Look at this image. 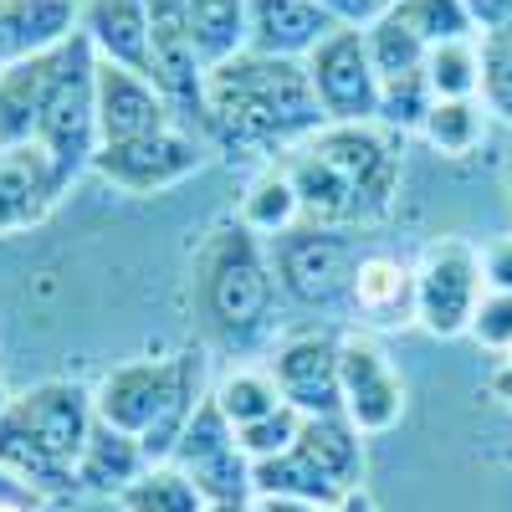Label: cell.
I'll return each mask as SVG.
<instances>
[{
  "mask_svg": "<svg viewBox=\"0 0 512 512\" xmlns=\"http://www.w3.org/2000/svg\"><path fill=\"white\" fill-rule=\"evenodd\" d=\"M185 26L205 72L246 52V0H185Z\"/></svg>",
  "mask_w": 512,
  "mask_h": 512,
  "instance_id": "603a6c76",
  "label": "cell"
},
{
  "mask_svg": "<svg viewBox=\"0 0 512 512\" xmlns=\"http://www.w3.org/2000/svg\"><path fill=\"white\" fill-rule=\"evenodd\" d=\"M77 31L88 36L98 62H118L134 72H154V31H149V0H82Z\"/></svg>",
  "mask_w": 512,
  "mask_h": 512,
  "instance_id": "e0dca14e",
  "label": "cell"
},
{
  "mask_svg": "<svg viewBox=\"0 0 512 512\" xmlns=\"http://www.w3.org/2000/svg\"><path fill=\"white\" fill-rule=\"evenodd\" d=\"M205 395V354L180 349L169 359H134L108 369L93 390V410L103 425L139 436L149 461H169Z\"/></svg>",
  "mask_w": 512,
  "mask_h": 512,
  "instance_id": "7a4b0ae2",
  "label": "cell"
},
{
  "mask_svg": "<svg viewBox=\"0 0 512 512\" xmlns=\"http://www.w3.org/2000/svg\"><path fill=\"white\" fill-rule=\"evenodd\" d=\"M0 466H6L11 477H21L31 492H41V497H67V492L77 487V472H72V466L57 461L11 410L0 415Z\"/></svg>",
  "mask_w": 512,
  "mask_h": 512,
  "instance_id": "7402d4cb",
  "label": "cell"
},
{
  "mask_svg": "<svg viewBox=\"0 0 512 512\" xmlns=\"http://www.w3.org/2000/svg\"><path fill=\"white\" fill-rule=\"evenodd\" d=\"M487 297L482 246L466 236H436L415 262V323L431 338H461Z\"/></svg>",
  "mask_w": 512,
  "mask_h": 512,
  "instance_id": "5b68a950",
  "label": "cell"
},
{
  "mask_svg": "<svg viewBox=\"0 0 512 512\" xmlns=\"http://www.w3.org/2000/svg\"><path fill=\"white\" fill-rule=\"evenodd\" d=\"M41 502H47V497L31 492L21 477H11L6 466H0V507H26V512H41Z\"/></svg>",
  "mask_w": 512,
  "mask_h": 512,
  "instance_id": "60d3db41",
  "label": "cell"
},
{
  "mask_svg": "<svg viewBox=\"0 0 512 512\" xmlns=\"http://www.w3.org/2000/svg\"><path fill=\"white\" fill-rule=\"evenodd\" d=\"M328 123H379V72L369 62L364 26H338L303 62Z\"/></svg>",
  "mask_w": 512,
  "mask_h": 512,
  "instance_id": "52a82bcc",
  "label": "cell"
},
{
  "mask_svg": "<svg viewBox=\"0 0 512 512\" xmlns=\"http://www.w3.org/2000/svg\"><path fill=\"white\" fill-rule=\"evenodd\" d=\"M144 466H149L144 441L128 436V431H118V425H103V420H98L93 436H88V446L77 451L72 472H77V487H82V492L123 497L128 487L144 477Z\"/></svg>",
  "mask_w": 512,
  "mask_h": 512,
  "instance_id": "d6986e66",
  "label": "cell"
},
{
  "mask_svg": "<svg viewBox=\"0 0 512 512\" xmlns=\"http://www.w3.org/2000/svg\"><path fill=\"white\" fill-rule=\"evenodd\" d=\"M200 164H205L200 139L185 123H175V128H159V134L128 139V144H103L93 154V175H103L123 195H164V190L195 180Z\"/></svg>",
  "mask_w": 512,
  "mask_h": 512,
  "instance_id": "ba28073f",
  "label": "cell"
},
{
  "mask_svg": "<svg viewBox=\"0 0 512 512\" xmlns=\"http://www.w3.org/2000/svg\"><path fill=\"white\" fill-rule=\"evenodd\" d=\"M482 282L487 292H512V236L482 241Z\"/></svg>",
  "mask_w": 512,
  "mask_h": 512,
  "instance_id": "74e56055",
  "label": "cell"
},
{
  "mask_svg": "<svg viewBox=\"0 0 512 512\" xmlns=\"http://www.w3.org/2000/svg\"><path fill=\"white\" fill-rule=\"evenodd\" d=\"M297 431H303V415H297L292 405L272 410L267 420H256V425H241L236 431V446L251 456V461H267V456H282L297 446Z\"/></svg>",
  "mask_w": 512,
  "mask_h": 512,
  "instance_id": "d590c367",
  "label": "cell"
},
{
  "mask_svg": "<svg viewBox=\"0 0 512 512\" xmlns=\"http://www.w3.org/2000/svg\"><path fill=\"white\" fill-rule=\"evenodd\" d=\"M477 338V344L487 349V354H512V292H487L482 303H477V318H472V328H466Z\"/></svg>",
  "mask_w": 512,
  "mask_h": 512,
  "instance_id": "8d00e7d4",
  "label": "cell"
},
{
  "mask_svg": "<svg viewBox=\"0 0 512 512\" xmlns=\"http://www.w3.org/2000/svg\"><path fill=\"white\" fill-rule=\"evenodd\" d=\"M390 16L400 26H410L425 47H446V41H472L477 36L466 0H395Z\"/></svg>",
  "mask_w": 512,
  "mask_h": 512,
  "instance_id": "f546056e",
  "label": "cell"
},
{
  "mask_svg": "<svg viewBox=\"0 0 512 512\" xmlns=\"http://www.w3.org/2000/svg\"><path fill=\"white\" fill-rule=\"evenodd\" d=\"M297 451H303L338 492L364 487V436L349 415H303Z\"/></svg>",
  "mask_w": 512,
  "mask_h": 512,
  "instance_id": "ffe728a7",
  "label": "cell"
},
{
  "mask_svg": "<svg viewBox=\"0 0 512 512\" xmlns=\"http://www.w3.org/2000/svg\"><path fill=\"white\" fill-rule=\"evenodd\" d=\"M482 103L512 123V26L482 36Z\"/></svg>",
  "mask_w": 512,
  "mask_h": 512,
  "instance_id": "e575fe53",
  "label": "cell"
},
{
  "mask_svg": "<svg viewBox=\"0 0 512 512\" xmlns=\"http://www.w3.org/2000/svg\"><path fill=\"white\" fill-rule=\"evenodd\" d=\"M246 231L256 236H287L292 226H303V205H297V190L287 180V169L272 164L251 180L246 200H241V216H236Z\"/></svg>",
  "mask_w": 512,
  "mask_h": 512,
  "instance_id": "d4e9b609",
  "label": "cell"
},
{
  "mask_svg": "<svg viewBox=\"0 0 512 512\" xmlns=\"http://www.w3.org/2000/svg\"><path fill=\"white\" fill-rule=\"evenodd\" d=\"M93 47H88V36L77 31V47H72V62L57 82V93L47 103V113H41V128H36V139L47 149V159L62 169L67 180H77L82 169H93V154H98V103H93Z\"/></svg>",
  "mask_w": 512,
  "mask_h": 512,
  "instance_id": "8992f818",
  "label": "cell"
},
{
  "mask_svg": "<svg viewBox=\"0 0 512 512\" xmlns=\"http://www.w3.org/2000/svg\"><path fill=\"white\" fill-rule=\"evenodd\" d=\"M72 47H77V36L67 41V47H57V52H41V57L0 67V149L36 139L41 113H47L57 82H62V72L72 62Z\"/></svg>",
  "mask_w": 512,
  "mask_h": 512,
  "instance_id": "9a60e30c",
  "label": "cell"
},
{
  "mask_svg": "<svg viewBox=\"0 0 512 512\" xmlns=\"http://www.w3.org/2000/svg\"><path fill=\"white\" fill-rule=\"evenodd\" d=\"M354 267H359V251L344 231L333 226H292L287 236H277L272 246V272L277 282L297 297V303H333L354 287Z\"/></svg>",
  "mask_w": 512,
  "mask_h": 512,
  "instance_id": "9c48e42d",
  "label": "cell"
},
{
  "mask_svg": "<svg viewBox=\"0 0 512 512\" xmlns=\"http://www.w3.org/2000/svg\"><path fill=\"white\" fill-rule=\"evenodd\" d=\"M502 185H507V195H512V144H507V154H502Z\"/></svg>",
  "mask_w": 512,
  "mask_h": 512,
  "instance_id": "ee69618b",
  "label": "cell"
},
{
  "mask_svg": "<svg viewBox=\"0 0 512 512\" xmlns=\"http://www.w3.org/2000/svg\"><path fill=\"white\" fill-rule=\"evenodd\" d=\"M431 103H436V93H431V82H425V72L379 82V123L390 128V134L420 128V123H425V113H431Z\"/></svg>",
  "mask_w": 512,
  "mask_h": 512,
  "instance_id": "836d02e7",
  "label": "cell"
},
{
  "mask_svg": "<svg viewBox=\"0 0 512 512\" xmlns=\"http://www.w3.org/2000/svg\"><path fill=\"white\" fill-rule=\"evenodd\" d=\"M349 297L369 323H415V267L395 262L384 251H369L354 267Z\"/></svg>",
  "mask_w": 512,
  "mask_h": 512,
  "instance_id": "44dd1931",
  "label": "cell"
},
{
  "mask_svg": "<svg viewBox=\"0 0 512 512\" xmlns=\"http://www.w3.org/2000/svg\"><path fill=\"white\" fill-rule=\"evenodd\" d=\"M67 175L47 159L41 144H6L0 149V241L41 226L67 195Z\"/></svg>",
  "mask_w": 512,
  "mask_h": 512,
  "instance_id": "5bb4252c",
  "label": "cell"
},
{
  "mask_svg": "<svg viewBox=\"0 0 512 512\" xmlns=\"http://www.w3.org/2000/svg\"><path fill=\"white\" fill-rule=\"evenodd\" d=\"M236 446V425L221 415V405H216V395H205L200 400V410L190 415V425H185V436H180V446H175V466H200V461H210V456H221V451H231Z\"/></svg>",
  "mask_w": 512,
  "mask_h": 512,
  "instance_id": "d6a6232c",
  "label": "cell"
},
{
  "mask_svg": "<svg viewBox=\"0 0 512 512\" xmlns=\"http://www.w3.org/2000/svg\"><path fill=\"white\" fill-rule=\"evenodd\" d=\"M118 507L123 512H205V497L175 461H149L144 477L118 497Z\"/></svg>",
  "mask_w": 512,
  "mask_h": 512,
  "instance_id": "484cf974",
  "label": "cell"
},
{
  "mask_svg": "<svg viewBox=\"0 0 512 512\" xmlns=\"http://www.w3.org/2000/svg\"><path fill=\"white\" fill-rule=\"evenodd\" d=\"M308 159H318L328 175L349 190L359 205V221H379L400 195V149L384 123H323L308 144H297Z\"/></svg>",
  "mask_w": 512,
  "mask_h": 512,
  "instance_id": "277c9868",
  "label": "cell"
},
{
  "mask_svg": "<svg viewBox=\"0 0 512 512\" xmlns=\"http://www.w3.org/2000/svg\"><path fill=\"white\" fill-rule=\"evenodd\" d=\"M251 477H256V497L262 502H338L344 497L297 446L267 461H251Z\"/></svg>",
  "mask_w": 512,
  "mask_h": 512,
  "instance_id": "cb8c5ba5",
  "label": "cell"
},
{
  "mask_svg": "<svg viewBox=\"0 0 512 512\" xmlns=\"http://www.w3.org/2000/svg\"><path fill=\"white\" fill-rule=\"evenodd\" d=\"M323 108L313 98L308 67L292 57H262V52H236L231 62L205 72V118L226 149L251 154H277L308 144L323 128Z\"/></svg>",
  "mask_w": 512,
  "mask_h": 512,
  "instance_id": "6da1fadb",
  "label": "cell"
},
{
  "mask_svg": "<svg viewBox=\"0 0 512 512\" xmlns=\"http://www.w3.org/2000/svg\"><path fill=\"white\" fill-rule=\"evenodd\" d=\"M11 410V390H6V379H0V415Z\"/></svg>",
  "mask_w": 512,
  "mask_h": 512,
  "instance_id": "f6af8a7d",
  "label": "cell"
},
{
  "mask_svg": "<svg viewBox=\"0 0 512 512\" xmlns=\"http://www.w3.org/2000/svg\"><path fill=\"white\" fill-rule=\"evenodd\" d=\"M180 472H185V466H180ZM190 482L200 487L205 507H216V502H256L251 456H246L241 446H231V451H221V456L190 466Z\"/></svg>",
  "mask_w": 512,
  "mask_h": 512,
  "instance_id": "1f68e13d",
  "label": "cell"
},
{
  "mask_svg": "<svg viewBox=\"0 0 512 512\" xmlns=\"http://www.w3.org/2000/svg\"><path fill=\"white\" fill-rule=\"evenodd\" d=\"M93 103H98V139L103 144H128V139H144V134H159V128L180 123L154 77H144L134 67H118V62H93Z\"/></svg>",
  "mask_w": 512,
  "mask_h": 512,
  "instance_id": "8fae6325",
  "label": "cell"
},
{
  "mask_svg": "<svg viewBox=\"0 0 512 512\" xmlns=\"http://www.w3.org/2000/svg\"><path fill=\"white\" fill-rule=\"evenodd\" d=\"M492 395L512 405V354H507V359H502V364L492 369Z\"/></svg>",
  "mask_w": 512,
  "mask_h": 512,
  "instance_id": "b9f144b4",
  "label": "cell"
},
{
  "mask_svg": "<svg viewBox=\"0 0 512 512\" xmlns=\"http://www.w3.org/2000/svg\"><path fill=\"white\" fill-rule=\"evenodd\" d=\"M466 11H472V26H477L482 36L512 26V0H466Z\"/></svg>",
  "mask_w": 512,
  "mask_h": 512,
  "instance_id": "ab89813d",
  "label": "cell"
},
{
  "mask_svg": "<svg viewBox=\"0 0 512 512\" xmlns=\"http://www.w3.org/2000/svg\"><path fill=\"white\" fill-rule=\"evenodd\" d=\"M267 374L277 379L282 405H292L297 415H344V390H338V338H328V333L282 338Z\"/></svg>",
  "mask_w": 512,
  "mask_h": 512,
  "instance_id": "4fadbf2b",
  "label": "cell"
},
{
  "mask_svg": "<svg viewBox=\"0 0 512 512\" xmlns=\"http://www.w3.org/2000/svg\"><path fill=\"white\" fill-rule=\"evenodd\" d=\"M210 395H216L221 415L236 425V431H241V425L267 420L272 410H282V390H277V379L267 369H231Z\"/></svg>",
  "mask_w": 512,
  "mask_h": 512,
  "instance_id": "f1b7e54d",
  "label": "cell"
},
{
  "mask_svg": "<svg viewBox=\"0 0 512 512\" xmlns=\"http://www.w3.org/2000/svg\"><path fill=\"white\" fill-rule=\"evenodd\" d=\"M338 390H344V415L359 425V436L395 431L405 415V379L369 333L338 338Z\"/></svg>",
  "mask_w": 512,
  "mask_h": 512,
  "instance_id": "30bf717a",
  "label": "cell"
},
{
  "mask_svg": "<svg viewBox=\"0 0 512 512\" xmlns=\"http://www.w3.org/2000/svg\"><path fill=\"white\" fill-rule=\"evenodd\" d=\"M205 512H262V502H216V507H205Z\"/></svg>",
  "mask_w": 512,
  "mask_h": 512,
  "instance_id": "7bdbcfd3",
  "label": "cell"
},
{
  "mask_svg": "<svg viewBox=\"0 0 512 512\" xmlns=\"http://www.w3.org/2000/svg\"><path fill=\"white\" fill-rule=\"evenodd\" d=\"M11 415H16L57 461H67V466L77 461V451L88 446L93 425H98L93 390H82L77 379H41V384H26L21 395H11Z\"/></svg>",
  "mask_w": 512,
  "mask_h": 512,
  "instance_id": "7c38bea8",
  "label": "cell"
},
{
  "mask_svg": "<svg viewBox=\"0 0 512 512\" xmlns=\"http://www.w3.org/2000/svg\"><path fill=\"white\" fill-rule=\"evenodd\" d=\"M425 82L436 98H482V47L477 41H446L425 57Z\"/></svg>",
  "mask_w": 512,
  "mask_h": 512,
  "instance_id": "4dcf8cb0",
  "label": "cell"
},
{
  "mask_svg": "<svg viewBox=\"0 0 512 512\" xmlns=\"http://www.w3.org/2000/svg\"><path fill=\"white\" fill-rule=\"evenodd\" d=\"M364 41H369V62H374L379 82H390V77H415V72H425V57H431V47H425V41H420L410 26H400L390 11L364 26Z\"/></svg>",
  "mask_w": 512,
  "mask_h": 512,
  "instance_id": "83f0119b",
  "label": "cell"
},
{
  "mask_svg": "<svg viewBox=\"0 0 512 512\" xmlns=\"http://www.w3.org/2000/svg\"><path fill=\"white\" fill-rule=\"evenodd\" d=\"M190 292H195V313L216 344L251 338L267 323L277 297V272L262 236L246 231L241 221L210 226L190 267Z\"/></svg>",
  "mask_w": 512,
  "mask_h": 512,
  "instance_id": "3957f363",
  "label": "cell"
},
{
  "mask_svg": "<svg viewBox=\"0 0 512 512\" xmlns=\"http://www.w3.org/2000/svg\"><path fill=\"white\" fill-rule=\"evenodd\" d=\"M82 0H0V67L57 52L77 36Z\"/></svg>",
  "mask_w": 512,
  "mask_h": 512,
  "instance_id": "ac0fdd59",
  "label": "cell"
},
{
  "mask_svg": "<svg viewBox=\"0 0 512 512\" xmlns=\"http://www.w3.org/2000/svg\"><path fill=\"white\" fill-rule=\"evenodd\" d=\"M333 31L338 21L318 0H246V52L308 62L313 47Z\"/></svg>",
  "mask_w": 512,
  "mask_h": 512,
  "instance_id": "2e32d148",
  "label": "cell"
},
{
  "mask_svg": "<svg viewBox=\"0 0 512 512\" xmlns=\"http://www.w3.org/2000/svg\"><path fill=\"white\" fill-rule=\"evenodd\" d=\"M256 502H262V497H256ZM262 512H374V502H369L364 487H354L338 502H262Z\"/></svg>",
  "mask_w": 512,
  "mask_h": 512,
  "instance_id": "f35d334b",
  "label": "cell"
},
{
  "mask_svg": "<svg viewBox=\"0 0 512 512\" xmlns=\"http://www.w3.org/2000/svg\"><path fill=\"white\" fill-rule=\"evenodd\" d=\"M482 128H487V103L482 98H436L431 113H425L420 134L431 139L441 154L461 159L482 144Z\"/></svg>",
  "mask_w": 512,
  "mask_h": 512,
  "instance_id": "4316f807",
  "label": "cell"
}]
</instances>
